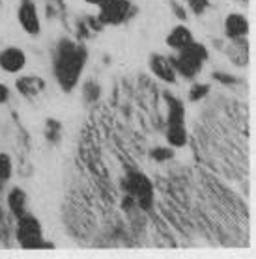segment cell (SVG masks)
<instances>
[{"instance_id": "1", "label": "cell", "mask_w": 256, "mask_h": 259, "mask_svg": "<svg viewBox=\"0 0 256 259\" xmlns=\"http://www.w3.org/2000/svg\"><path fill=\"white\" fill-rule=\"evenodd\" d=\"M86 64L84 47L69 39H62L54 51V77L64 92H73Z\"/></svg>"}, {"instance_id": "2", "label": "cell", "mask_w": 256, "mask_h": 259, "mask_svg": "<svg viewBox=\"0 0 256 259\" xmlns=\"http://www.w3.org/2000/svg\"><path fill=\"white\" fill-rule=\"evenodd\" d=\"M206 60H208V49L202 43L193 41L187 47L179 49L178 54L170 58V62L176 69V75L184 78H195L202 71Z\"/></svg>"}, {"instance_id": "3", "label": "cell", "mask_w": 256, "mask_h": 259, "mask_svg": "<svg viewBox=\"0 0 256 259\" xmlns=\"http://www.w3.org/2000/svg\"><path fill=\"white\" fill-rule=\"evenodd\" d=\"M15 239H17L19 246L34 250V248H42L45 244L43 241V230L42 222L34 218L32 214H23L17 218V228H15Z\"/></svg>"}, {"instance_id": "4", "label": "cell", "mask_w": 256, "mask_h": 259, "mask_svg": "<svg viewBox=\"0 0 256 259\" xmlns=\"http://www.w3.org/2000/svg\"><path fill=\"white\" fill-rule=\"evenodd\" d=\"M127 190L140 209H152L154 205V185L148 176L140 171H131L127 176Z\"/></svg>"}, {"instance_id": "5", "label": "cell", "mask_w": 256, "mask_h": 259, "mask_svg": "<svg viewBox=\"0 0 256 259\" xmlns=\"http://www.w3.org/2000/svg\"><path fill=\"white\" fill-rule=\"evenodd\" d=\"M99 21L103 24H122L129 17V0H103L99 4Z\"/></svg>"}, {"instance_id": "6", "label": "cell", "mask_w": 256, "mask_h": 259, "mask_svg": "<svg viewBox=\"0 0 256 259\" xmlns=\"http://www.w3.org/2000/svg\"><path fill=\"white\" fill-rule=\"evenodd\" d=\"M17 21H19V26H21L28 35H32V37L40 35V32H42L40 13H38V8L32 0H23V2L19 4Z\"/></svg>"}, {"instance_id": "7", "label": "cell", "mask_w": 256, "mask_h": 259, "mask_svg": "<svg viewBox=\"0 0 256 259\" xmlns=\"http://www.w3.org/2000/svg\"><path fill=\"white\" fill-rule=\"evenodd\" d=\"M26 65V54L19 47H6L0 51V69L10 75H17Z\"/></svg>"}, {"instance_id": "8", "label": "cell", "mask_w": 256, "mask_h": 259, "mask_svg": "<svg viewBox=\"0 0 256 259\" xmlns=\"http://www.w3.org/2000/svg\"><path fill=\"white\" fill-rule=\"evenodd\" d=\"M150 69H152V73H154L159 80H163V82H167V84L176 82V77H178V75H176V69H174L170 58H167V56L154 54V56L150 58Z\"/></svg>"}, {"instance_id": "9", "label": "cell", "mask_w": 256, "mask_h": 259, "mask_svg": "<svg viewBox=\"0 0 256 259\" xmlns=\"http://www.w3.org/2000/svg\"><path fill=\"white\" fill-rule=\"evenodd\" d=\"M249 32V21L241 13H228L225 19V34L230 39H243Z\"/></svg>"}, {"instance_id": "10", "label": "cell", "mask_w": 256, "mask_h": 259, "mask_svg": "<svg viewBox=\"0 0 256 259\" xmlns=\"http://www.w3.org/2000/svg\"><path fill=\"white\" fill-rule=\"evenodd\" d=\"M195 41V35L191 32V28H187L185 24H178L174 26L167 35V45L174 51H179V49L187 47L191 43Z\"/></svg>"}, {"instance_id": "11", "label": "cell", "mask_w": 256, "mask_h": 259, "mask_svg": "<svg viewBox=\"0 0 256 259\" xmlns=\"http://www.w3.org/2000/svg\"><path fill=\"white\" fill-rule=\"evenodd\" d=\"M168 146L172 147H184L187 144V129L185 123H167V133H165Z\"/></svg>"}, {"instance_id": "12", "label": "cell", "mask_w": 256, "mask_h": 259, "mask_svg": "<svg viewBox=\"0 0 256 259\" xmlns=\"http://www.w3.org/2000/svg\"><path fill=\"white\" fill-rule=\"evenodd\" d=\"M15 86H17L21 95L36 97V95L45 88V82H43V78H40V77H21V78H17Z\"/></svg>"}, {"instance_id": "13", "label": "cell", "mask_w": 256, "mask_h": 259, "mask_svg": "<svg viewBox=\"0 0 256 259\" xmlns=\"http://www.w3.org/2000/svg\"><path fill=\"white\" fill-rule=\"evenodd\" d=\"M26 192L21 189H12L10 190V194H8V207H10V211L15 218L23 217L26 214Z\"/></svg>"}, {"instance_id": "14", "label": "cell", "mask_w": 256, "mask_h": 259, "mask_svg": "<svg viewBox=\"0 0 256 259\" xmlns=\"http://www.w3.org/2000/svg\"><path fill=\"white\" fill-rule=\"evenodd\" d=\"M168 105H170V112H168L167 123H185L184 105L178 99H168Z\"/></svg>"}, {"instance_id": "15", "label": "cell", "mask_w": 256, "mask_h": 259, "mask_svg": "<svg viewBox=\"0 0 256 259\" xmlns=\"http://www.w3.org/2000/svg\"><path fill=\"white\" fill-rule=\"evenodd\" d=\"M13 176V160L8 153H0V183L10 181Z\"/></svg>"}, {"instance_id": "16", "label": "cell", "mask_w": 256, "mask_h": 259, "mask_svg": "<svg viewBox=\"0 0 256 259\" xmlns=\"http://www.w3.org/2000/svg\"><path fill=\"white\" fill-rule=\"evenodd\" d=\"M208 94H209V84H202V82L193 84L189 90V101H193V103L202 101Z\"/></svg>"}, {"instance_id": "17", "label": "cell", "mask_w": 256, "mask_h": 259, "mask_svg": "<svg viewBox=\"0 0 256 259\" xmlns=\"http://www.w3.org/2000/svg\"><path fill=\"white\" fill-rule=\"evenodd\" d=\"M187 8H189L195 15H202L209 8V2L208 0H187Z\"/></svg>"}, {"instance_id": "18", "label": "cell", "mask_w": 256, "mask_h": 259, "mask_svg": "<svg viewBox=\"0 0 256 259\" xmlns=\"http://www.w3.org/2000/svg\"><path fill=\"white\" fill-rule=\"evenodd\" d=\"M152 159L157 160V162L172 159V147H157V149H152Z\"/></svg>"}, {"instance_id": "19", "label": "cell", "mask_w": 256, "mask_h": 259, "mask_svg": "<svg viewBox=\"0 0 256 259\" xmlns=\"http://www.w3.org/2000/svg\"><path fill=\"white\" fill-rule=\"evenodd\" d=\"M8 99H10V88H8L6 84L0 82V105H4Z\"/></svg>"}, {"instance_id": "20", "label": "cell", "mask_w": 256, "mask_h": 259, "mask_svg": "<svg viewBox=\"0 0 256 259\" xmlns=\"http://www.w3.org/2000/svg\"><path fill=\"white\" fill-rule=\"evenodd\" d=\"M84 2H86V4H90V6H99L103 0H84Z\"/></svg>"}, {"instance_id": "21", "label": "cell", "mask_w": 256, "mask_h": 259, "mask_svg": "<svg viewBox=\"0 0 256 259\" xmlns=\"http://www.w3.org/2000/svg\"><path fill=\"white\" fill-rule=\"evenodd\" d=\"M2 222H4V214H2V211H0V226H2Z\"/></svg>"}]
</instances>
